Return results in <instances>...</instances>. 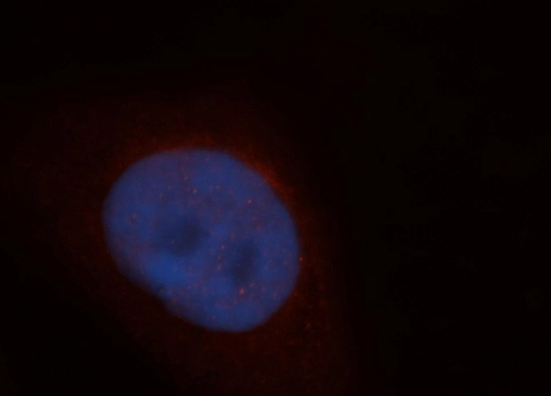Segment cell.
Wrapping results in <instances>:
<instances>
[{
    "label": "cell",
    "instance_id": "obj_1",
    "mask_svg": "<svg viewBox=\"0 0 551 396\" xmlns=\"http://www.w3.org/2000/svg\"><path fill=\"white\" fill-rule=\"evenodd\" d=\"M103 221L121 264L205 329H253L295 287L298 244L285 204L260 171L226 150L178 147L140 158L112 187Z\"/></svg>",
    "mask_w": 551,
    "mask_h": 396
}]
</instances>
